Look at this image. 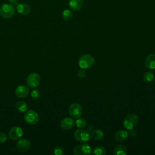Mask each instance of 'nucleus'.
<instances>
[{"label": "nucleus", "instance_id": "obj_26", "mask_svg": "<svg viewBox=\"0 0 155 155\" xmlns=\"http://www.w3.org/2000/svg\"><path fill=\"white\" fill-rule=\"evenodd\" d=\"M7 140V136L4 132H0V143H4Z\"/></svg>", "mask_w": 155, "mask_h": 155}, {"label": "nucleus", "instance_id": "obj_14", "mask_svg": "<svg viewBox=\"0 0 155 155\" xmlns=\"http://www.w3.org/2000/svg\"><path fill=\"white\" fill-rule=\"evenodd\" d=\"M16 10L19 14L22 15H27L30 12V7L27 4H18L16 6Z\"/></svg>", "mask_w": 155, "mask_h": 155}, {"label": "nucleus", "instance_id": "obj_18", "mask_svg": "<svg viewBox=\"0 0 155 155\" xmlns=\"http://www.w3.org/2000/svg\"><path fill=\"white\" fill-rule=\"evenodd\" d=\"M92 138L95 140H101L104 137V133L101 130L96 129L94 130H93L91 134Z\"/></svg>", "mask_w": 155, "mask_h": 155}, {"label": "nucleus", "instance_id": "obj_12", "mask_svg": "<svg viewBox=\"0 0 155 155\" xmlns=\"http://www.w3.org/2000/svg\"><path fill=\"white\" fill-rule=\"evenodd\" d=\"M60 125L62 129L69 130L74 126V122L70 117H65L61 121Z\"/></svg>", "mask_w": 155, "mask_h": 155}, {"label": "nucleus", "instance_id": "obj_24", "mask_svg": "<svg viewBox=\"0 0 155 155\" xmlns=\"http://www.w3.org/2000/svg\"><path fill=\"white\" fill-rule=\"evenodd\" d=\"M53 152L55 155H63L64 154V149L59 146L55 147L53 150Z\"/></svg>", "mask_w": 155, "mask_h": 155}, {"label": "nucleus", "instance_id": "obj_23", "mask_svg": "<svg viewBox=\"0 0 155 155\" xmlns=\"http://www.w3.org/2000/svg\"><path fill=\"white\" fill-rule=\"evenodd\" d=\"M154 74L151 71H147L143 77V79L144 81L147 82H151L154 79Z\"/></svg>", "mask_w": 155, "mask_h": 155}, {"label": "nucleus", "instance_id": "obj_22", "mask_svg": "<svg viewBox=\"0 0 155 155\" xmlns=\"http://www.w3.org/2000/svg\"><path fill=\"white\" fill-rule=\"evenodd\" d=\"M76 125L78 128H83L86 127L87 121L84 118L80 117L77 119V120L76 121Z\"/></svg>", "mask_w": 155, "mask_h": 155}, {"label": "nucleus", "instance_id": "obj_27", "mask_svg": "<svg viewBox=\"0 0 155 155\" xmlns=\"http://www.w3.org/2000/svg\"><path fill=\"white\" fill-rule=\"evenodd\" d=\"M85 75H86V72L84 70V69H83V68H81L78 72V76L79 78L82 79L85 76Z\"/></svg>", "mask_w": 155, "mask_h": 155}, {"label": "nucleus", "instance_id": "obj_19", "mask_svg": "<svg viewBox=\"0 0 155 155\" xmlns=\"http://www.w3.org/2000/svg\"><path fill=\"white\" fill-rule=\"evenodd\" d=\"M16 108L18 111L24 113L27 109V104L24 101H18L16 104Z\"/></svg>", "mask_w": 155, "mask_h": 155}, {"label": "nucleus", "instance_id": "obj_10", "mask_svg": "<svg viewBox=\"0 0 155 155\" xmlns=\"http://www.w3.org/2000/svg\"><path fill=\"white\" fill-rule=\"evenodd\" d=\"M31 143L27 139H22L19 140L16 143V148L19 151H26L30 147Z\"/></svg>", "mask_w": 155, "mask_h": 155}, {"label": "nucleus", "instance_id": "obj_5", "mask_svg": "<svg viewBox=\"0 0 155 155\" xmlns=\"http://www.w3.org/2000/svg\"><path fill=\"white\" fill-rule=\"evenodd\" d=\"M68 113L70 116L77 119L81 116L82 113V108L81 105L78 103L71 104L69 107Z\"/></svg>", "mask_w": 155, "mask_h": 155}, {"label": "nucleus", "instance_id": "obj_11", "mask_svg": "<svg viewBox=\"0 0 155 155\" xmlns=\"http://www.w3.org/2000/svg\"><path fill=\"white\" fill-rule=\"evenodd\" d=\"M29 93V89L25 85H19L15 90V94L20 98L26 97Z\"/></svg>", "mask_w": 155, "mask_h": 155}, {"label": "nucleus", "instance_id": "obj_2", "mask_svg": "<svg viewBox=\"0 0 155 155\" xmlns=\"http://www.w3.org/2000/svg\"><path fill=\"white\" fill-rule=\"evenodd\" d=\"M139 122L138 117L134 114L127 115L124 120V125L127 130H132L137 126Z\"/></svg>", "mask_w": 155, "mask_h": 155}, {"label": "nucleus", "instance_id": "obj_28", "mask_svg": "<svg viewBox=\"0 0 155 155\" xmlns=\"http://www.w3.org/2000/svg\"><path fill=\"white\" fill-rule=\"evenodd\" d=\"M128 134L130 135V136L131 137H134L136 135V132L134 130H133V129H132V130H130V131L129 132Z\"/></svg>", "mask_w": 155, "mask_h": 155}, {"label": "nucleus", "instance_id": "obj_15", "mask_svg": "<svg viewBox=\"0 0 155 155\" xmlns=\"http://www.w3.org/2000/svg\"><path fill=\"white\" fill-rule=\"evenodd\" d=\"M128 133L127 131L124 130H120L116 132L114 135V139L117 142H123L128 137Z\"/></svg>", "mask_w": 155, "mask_h": 155}, {"label": "nucleus", "instance_id": "obj_29", "mask_svg": "<svg viewBox=\"0 0 155 155\" xmlns=\"http://www.w3.org/2000/svg\"><path fill=\"white\" fill-rule=\"evenodd\" d=\"M10 3L13 4H16L18 2L19 0H8Z\"/></svg>", "mask_w": 155, "mask_h": 155}, {"label": "nucleus", "instance_id": "obj_13", "mask_svg": "<svg viewBox=\"0 0 155 155\" xmlns=\"http://www.w3.org/2000/svg\"><path fill=\"white\" fill-rule=\"evenodd\" d=\"M145 66L149 69L153 70L155 68V54L151 53L148 54L145 59Z\"/></svg>", "mask_w": 155, "mask_h": 155}, {"label": "nucleus", "instance_id": "obj_25", "mask_svg": "<svg viewBox=\"0 0 155 155\" xmlns=\"http://www.w3.org/2000/svg\"><path fill=\"white\" fill-rule=\"evenodd\" d=\"M31 96L32 97V98L35 99H39L41 96V93L39 90H38V89H34L31 93Z\"/></svg>", "mask_w": 155, "mask_h": 155}, {"label": "nucleus", "instance_id": "obj_4", "mask_svg": "<svg viewBox=\"0 0 155 155\" xmlns=\"http://www.w3.org/2000/svg\"><path fill=\"white\" fill-rule=\"evenodd\" d=\"M74 139L79 142H86L90 139V133L87 130L80 128L74 133Z\"/></svg>", "mask_w": 155, "mask_h": 155}, {"label": "nucleus", "instance_id": "obj_21", "mask_svg": "<svg viewBox=\"0 0 155 155\" xmlns=\"http://www.w3.org/2000/svg\"><path fill=\"white\" fill-rule=\"evenodd\" d=\"M93 153L96 155H103L106 153V150L103 146H97L94 148Z\"/></svg>", "mask_w": 155, "mask_h": 155}, {"label": "nucleus", "instance_id": "obj_16", "mask_svg": "<svg viewBox=\"0 0 155 155\" xmlns=\"http://www.w3.org/2000/svg\"><path fill=\"white\" fill-rule=\"evenodd\" d=\"M83 5V0H70L69 6L70 7L75 11L79 10Z\"/></svg>", "mask_w": 155, "mask_h": 155}, {"label": "nucleus", "instance_id": "obj_3", "mask_svg": "<svg viewBox=\"0 0 155 155\" xmlns=\"http://www.w3.org/2000/svg\"><path fill=\"white\" fill-rule=\"evenodd\" d=\"M15 13L14 7L10 4H4L0 7V15L5 19L12 18Z\"/></svg>", "mask_w": 155, "mask_h": 155}, {"label": "nucleus", "instance_id": "obj_6", "mask_svg": "<svg viewBox=\"0 0 155 155\" xmlns=\"http://www.w3.org/2000/svg\"><path fill=\"white\" fill-rule=\"evenodd\" d=\"M40 81H41L40 76L39 74L36 73H30L27 76V78L26 80L27 85L31 88L37 87L39 85Z\"/></svg>", "mask_w": 155, "mask_h": 155}, {"label": "nucleus", "instance_id": "obj_9", "mask_svg": "<svg viewBox=\"0 0 155 155\" xmlns=\"http://www.w3.org/2000/svg\"><path fill=\"white\" fill-rule=\"evenodd\" d=\"M23 134V131L21 128L18 126H14L11 128L8 132V135L12 140H17L19 139Z\"/></svg>", "mask_w": 155, "mask_h": 155}, {"label": "nucleus", "instance_id": "obj_1", "mask_svg": "<svg viewBox=\"0 0 155 155\" xmlns=\"http://www.w3.org/2000/svg\"><path fill=\"white\" fill-rule=\"evenodd\" d=\"M94 63V58L90 54H84L81 56L78 61V65L80 68L87 69L93 65Z\"/></svg>", "mask_w": 155, "mask_h": 155}, {"label": "nucleus", "instance_id": "obj_7", "mask_svg": "<svg viewBox=\"0 0 155 155\" xmlns=\"http://www.w3.org/2000/svg\"><path fill=\"white\" fill-rule=\"evenodd\" d=\"M91 153V147L87 144L78 145L73 148V153L74 155H88Z\"/></svg>", "mask_w": 155, "mask_h": 155}, {"label": "nucleus", "instance_id": "obj_8", "mask_svg": "<svg viewBox=\"0 0 155 155\" xmlns=\"http://www.w3.org/2000/svg\"><path fill=\"white\" fill-rule=\"evenodd\" d=\"M24 120L27 124L34 125L38 122L39 116L36 111L29 110L24 114Z\"/></svg>", "mask_w": 155, "mask_h": 155}, {"label": "nucleus", "instance_id": "obj_30", "mask_svg": "<svg viewBox=\"0 0 155 155\" xmlns=\"http://www.w3.org/2000/svg\"><path fill=\"white\" fill-rule=\"evenodd\" d=\"M93 126H92V125H90V126L87 128V130L90 133V132H91V131H93Z\"/></svg>", "mask_w": 155, "mask_h": 155}, {"label": "nucleus", "instance_id": "obj_20", "mask_svg": "<svg viewBox=\"0 0 155 155\" xmlns=\"http://www.w3.org/2000/svg\"><path fill=\"white\" fill-rule=\"evenodd\" d=\"M62 17L64 21H68L71 19V18L73 17V13L71 10H70L68 9H66L63 11L62 14Z\"/></svg>", "mask_w": 155, "mask_h": 155}, {"label": "nucleus", "instance_id": "obj_17", "mask_svg": "<svg viewBox=\"0 0 155 155\" xmlns=\"http://www.w3.org/2000/svg\"><path fill=\"white\" fill-rule=\"evenodd\" d=\"M127 153V149L124 145H117L113 150L114 155H126Z\"/></svg>", "mask_w": 155, "mask_h": 155}]
</instances>
